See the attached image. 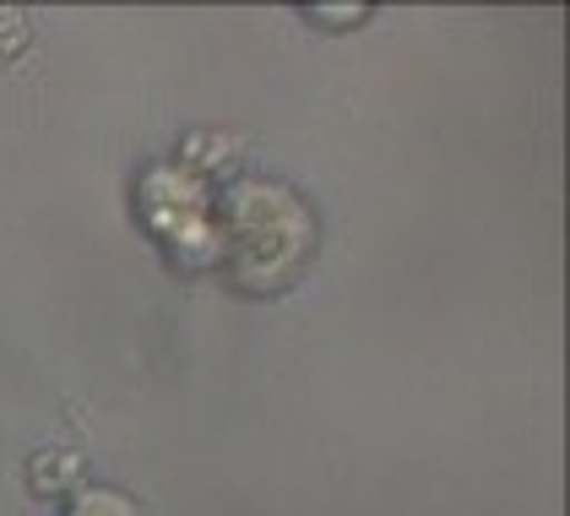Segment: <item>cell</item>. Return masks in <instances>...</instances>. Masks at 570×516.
I'll use <instances>...</instances> for the list:
<instances>
[{"label": "cell", "instance_id": "2", "mask_svg": "<svg viewBox=\"0 0 570 516\" xmlns=\"http://www.w3.org/2000/svg\"><path fill=\"white\" fill-rule=\"evenodd\" d=\"M141 213H147V228L164 234L175 251H190V245H218V228H213V196L207 185L179 164H164L141 179Z\"/></svg>", "mask_w": 570, "mask_h": 516}, {"label": "cell", "instance_id": "7", "mask_svg": "<svg viewBox=\"0 0 570 516\" xmlns=\"http://www.w3.org/2000/svg\"><path fill=\"white\" fill-rule=\"evenodd\" d=\"M185 153H234V142H218V136H190ZM202 169H213V158H202Z\"/></svg>", "mask_w": 570, "mask_h": 516}, {"label": "cell", "instance_id": "3", "mask_svg": "<svg viewBox=\"0 0 570 516\" xmlns=\"http://www.w3.org/2000/svg\"><path fill=\"white\" fill-rule=\"evenodd\" d=\"M82 474V457L77 451H39L33 463H28V484L39 489V495H60V489H71Z\"/></svg>", "mask_w": 570, "mask_h": 516}, {"label": "cell", "instance_id": "6", "mask_svg": "<svg viewBox=\"0 0 570 516\" xmlns=\"http://www.w3.org/2000/svg\"><path fill=\"white\" fill-rule=\"evenodd\" d=\"M309 17H321V22H364L370 11L364 6H315Z\"/></svg>", "mask_w": 570, "mask_h": 516}, {"label": "cell", "instance_id": "5", "mask_svg": "<svg viewBox=\"0 0 570 516\" xmlns=\"http://www.w3.org/2000/svg\"><path fill=\"white\" fill-rule=\"evenodd\" d=\"M28 43V22L17 11H0V49H22Z\"/></svg>", "mask_w": 570, "mask_h": 516}, {"label": "cell", "instance_id": "4", "mask_svg": "<svg viewBox=\"0 0 570 516\" xmlns=\"http://www.w3.org/2000/svg\"><path fill=\"white\" fill-rule=\"evenodd\" d=\"M66 516H141V512H136L120 489H82Z\"/></svg>", "mask_w": 570, "mask_h": 516}, {"label": "cell", "instance_id": "1", "mask_svg": "<svg viewBox=\"0 0 570 516\" xmlns=\"http://www.w3.org/2000/svg\"><path fill=\"white\" fill-rule=\"evenodd\" d=\"M309 213L305 202L272 179H245L228 191L223 202V234L218 245L234 261V278L250 289V294H272L283 289L309 256Z\"/></svg>", "mask_w": 570, "mask_h": 516}]
</instances>
